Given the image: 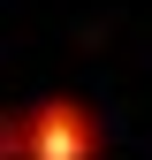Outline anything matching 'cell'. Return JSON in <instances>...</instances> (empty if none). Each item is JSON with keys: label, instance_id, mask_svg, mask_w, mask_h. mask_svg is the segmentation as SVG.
Listing matches in <instances>:
<instances>
[{"label": "cell", "instance_id": "cell-1", "mask_svg": "<svg viewBox=\"0 0 152 160\" xmlns=\"http://www.w3.org/2000/svg\"><path fill=\"white\" fill-rule=\"evenodd\" d=\"M31 160H99V114L76 92H46L31 107Z\"/></svg>", "mask_w": 152, "mask_h": 160}, {"label": "cell", "instance_id": "cell-2", "mask_svg": "<svg viewBox=\"0 0 152 160\" xmlns=\"http://www.w3.org/2000/svg\"><path fill=\"white\" fill-rule=\"evenodd\" d=\"M0 160H31V107H0Z\"/></svg>", "mask_w": 152, "mask_h": 160}]
</instances>
